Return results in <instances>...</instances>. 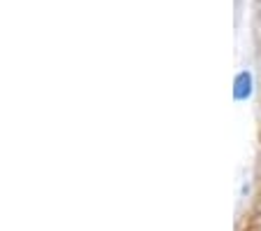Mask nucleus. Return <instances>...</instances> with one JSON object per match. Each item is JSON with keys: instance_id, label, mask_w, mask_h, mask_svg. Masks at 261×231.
Here are the masks:
<instances>
[{"instance_id": "nucleus-1", "label": "nucleus", "mask_w": 261, "mask_h": 231, "mask_svg": "<svg viewBox=\"0 0 261 231\" xmlns=\"http://www.w3.org/2000/svg\"><path fill=\"white\" fill-rule=\"evenodd\" d=\"M252 94V77L250 72H240L238 77H236V84H233V96L238 100L247 98V96Z\"/></svg>"}]
</instances>
